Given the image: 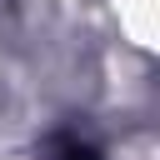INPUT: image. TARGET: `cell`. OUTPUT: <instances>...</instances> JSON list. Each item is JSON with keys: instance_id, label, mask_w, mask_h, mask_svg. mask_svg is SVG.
<instances>
[{"instance_id": "cell-1", "label": "cell", "mask_w": 160, "mask_h": 160, "mask_svg": "<svg viewBox=\"0 0 160 160\" xmlns=\"http://www.w3.org/2000/svg\"><path fill=\"white\" fill-rule=\"evenodd\" d=\"M50 160H95V150H90L85 140H75V135H60V140L50 145Z\"/></svg>"}]
</instances>
